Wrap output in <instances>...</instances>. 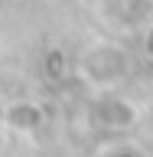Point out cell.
I'll return each instance as SVG.
<instances>
[{"label":"cell","instance_id":"cell-8","mask_svg":"<svg viewBox=\"0 0 153 157\" xmlns=\"http://www.w3.org/2000/svg\"><path fill=\"white\" fill-rule=\"evenodd\" d=\"M7 144V134H3V121H0V147Z\"/></svg>","mask_w":153,"mask_h":157},{"label":"cell","instance_id":"cell-7","mask_svg":"<svg viewBox=\"0 0 153 157\" xmlns=\"http://www.w3.org/2000/svg\"><path fill=\"white\" fill-rule=\"evenodd\" d=\"M140 43H144V56L153 59V20L144 26V39H140Z\"/></svg>","mask_w":153,"mask_h":157},{"label":"cell","instance_id":"cell-6","mask_svg":"<svg viewBox=\"0 0 153 157\" xmlns=\"http://www.w3.org/2000/svg\"><path fill=\"white\" fill-rule=\"evenodd\" d=\"M98 154H117V157L130 154V157H137V154H144V151H140L137 144H130V141H114V144H101Z\"/></svg>","mask_w":153,"mask_h":157},{"label":"cell","instance_id":"cell-2","mask_svg":"<svg viewBox=\"0 0 153 157\" xmlns=\"http://www.w3.org/2000/svg\"><path fill=\"white\" fill-rule=\"evenodd\" d=\"M88 118H91V124H95L98 131H104V134H127L130 128L140 124V108H137L130 98L117 95L114 88H107V92H101V95L91 101Z\"/></svg>","mask_w":153,"mask_h":157},{"label":"cell","instance_id":"cell-4","mask_svg":"<svg viewBox=\"0 0 153 157\" xmlns=\"http://www.w3.org/2000/svg\"><path fill=\"white\" fill-rule=\"evenodd\" d=\"M107 10H111V20L130 26V23H137V20L153 13V0H111Z\"/></svg>","mask_w":153,"mask_h":157},{"label":"cell","instance_id":"cell-3","mask_svg":"<svg viewBox=\"0 0 153 157\" xmlns=\"http://www.w3.org/2000/svg\"><path fill=\"white\" fill-rule=\"evenodd\" d=\"M3 128L13 131V134H36L42 131L46 124V108L36 105V101H29V98H16V101H10L3 108V115H0Z\"/></svg>","mask_w":153,"mask_h":157},{"label":"cell","instance_id":"cell-1","mask_svg":"<svg viewBox=\"0 0 153 157\" xmlns=\"http://www.w3.org/2000/svg\"><path fill=\"white\" fill-rule=\"evenodd\" d=\"M75 69L82 82L95 92L121 88L130 78V52H127V46H121L114 39H95L82 49Z\"/></svg>","mask_w":153,"mask_h":157},{"label":"cell","instance_id":"cell-5","mask_svg":"<svg viewBox=\"0 0 153 157\" xmlns=\"http://www.w3.org/2000/svg\"><path fill=\"white\" fill-rule=\"evenodd\" d=\"M68 72H72V69H68V56L62 52V49L52 46L46 56H42V75H46V82H52V85H56V82L68 78Z\"/></svg>","mask_w":153,"mask_h":157}]
</instances>
